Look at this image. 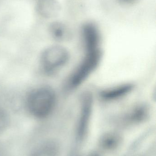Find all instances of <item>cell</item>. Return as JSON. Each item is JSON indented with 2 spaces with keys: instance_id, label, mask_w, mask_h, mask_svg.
Listing matches in <instances>:
<instances>
[{
  "instance_id": "1",
  "label": "cell",
  "mask_w": 156,
  "mask_h": 156,
  "mask_svg": "<svg viewBox=\"0 0 156 156\" xmlns=\"http://www.w3.org/2000/svg\"><path fill=\"white\" fill-rule=\"evenodd\" d=\"M101 48L85 51L82 61L70 75L65 83V90L71 92L78 88L97 69L103 58Z\"/></svg>"
},
{
  "instance_id": "2",
  "label": "cell",
  "mask_w": 156,
  "mask_h": 156,
  "mask_svg": "<svg viewBox=\"0 0 156 156\" xmlns=\"http://www.w3.org/2000/svg\"><path fill=\"white\" fill-rule=\"evenodd\" d=\"M56 95L53 89L43 87L30 92L27 100V107L29 113L37 119L48 117L56 106Z\"/></svg>"
},
{
  "instance_id": "3",
  "label": "cell",
  "mask_w": 156,
  "mask_h": 156,
  "mask_svg": "<svg viewBox=\"0 0 156 156\" xmlns=\"http://www.w3.org/2000/svg\"><path fill=\"white\" fill-rule=\"evenodd\" d=\"M94 107V96L90 91H83L80 97L79 112L75 130L77 145L83 144L89 135Z\"/></svg>"
},
{
  "instance_id": "4",
  "label": "cell",
  "mask_w": 156,
  "mask_h": 156,
  "mask_svg": "<svg viewBox=\"0 0 156 156\" xmlns=\"http://www.w3.org/2000/svg\"><path fill=\"white\" fill-rule=\"evenodd\" d=\"M71 55L68 49L61 45H53L48 47L41 54L40 63L45 74L52 75L66 66Z\"/></svg>"
},
{
  "instance_id": "5",
  "label": "cell",
  "mask_w": 156,
  "mask_h": 156,
  "mask_svg": "<svg viewBox=\"0 0 156 156\" xmlns=\"http://www.w3.org/2000/svg\"><path fill=\"white\" fill-rule=\"evenodd\" d=\"M150 109L148 105L143 103L137 104L117 116L116 121L123 126L138 125L149 118Z\"/></svg>"
},
{
  "instance_id": "6",
  "label": "cell",
  "mask_w": 156,
  "mask_h": 156,
  "mask_svg": "<svg viewBox=\"0 0 156 156\" xmlns=\"http://www.w3.org/2000/svg\"><path fill=\"white\" fill-rule=\"evenodd\" d=\"M135 87V85L133 83H124L101 89L98 93V95L101 101L111 102L127 96L132 92Z\"/></svg>"
},
{
  "instance_id": "7",
  "label": "cell",
  "mask_w": 156,
  "mask_h": 156,
  "mask_svg": "<svg viewBox=\"0 0 156 156\" xmlns=\"http://www.w3.org/2000/svg\"><path fill=\"white\" fill-rule=\"evenodd\" d=\"M81 36L85 51L100 48V32L97 26L93 22H87L81 28Z\"/></svg>"
},
{
  "instance_id": "8",
  "label": "cell",
  "mask_w": 156,
  "mask_h": 156,
  "mask_svg": "<svg viewBox=\"0 0 156 156\" xmlns=\"http://www.w3.org/2000/svg\"><path fill=\"white\" fill-rule=\"evenodd\" d=\"M123 141V136L119 132L108 131L100 136L98 140V146L103 152L113 153L120 149Z\"/></svg>"
},
{
  "instance_id": "9",
  "label": "cell",
  "mask_w": 156,
  "mask_h": 156,
  "mask_svg": "<svg viewBox=\"0 0 156 156\" xmlns=\"http://www.w3.org/2000/svg\"><path fill=\"white\" fill-rule=\"evenodd\" d=\"M61 147L59 143L54 139H48L38 144L29 156H60Z\"/></svg>"
},
{
  "instance_id": "10",
  "label": "cell",
  "mask_w": 156,
  "mask_h": 156,
  "mask_svg": "<svg viewBox=\"0 0 156 156\" xmlns=\"http://www.w3.org/2000/svg\"><path fill=\"white\" fill-rule=\"evenodd\" d=\"M36 11L44 18H54L59 14L60 5L57 0H38Z\"/></svg>"
},
{
  "instance_id": "11",
  "label": "cell",
  "mask_w": 156,
  "mask_h": 156,
  "mask_svg": "<svg viewBox=\"0 0 156 156\" xmlns=\"http://www.w3.org/2000/svg\"><path fill=\"white\" fill-rule=\"evenodd\" d=\"M49 30L52 37L56 41H68L72 38V32L70 28L62 22H52L49 25Z\"/></svg>"
},
{
  "instance_id": "12",
  "label": "cell",
  "mask_w": 156,
  "mask_h": 156,
  "mask_svg": "<svg viewBox=\"0 0 156 156\" xmlns=\"http://www.w3.org/2000/svg\"><path fill=\"white\" fill-rule=\"evenodd\" d=\"M10 122L8 114L4 110L0 109V135L2 134L7 130Z\"/></svg>"
},
{
  "instance_id": "13",
  "label": "cell",
  "mask_w": 156,
  "mask_h": 156,
  "mask_svg": "<svg viewBox=\"0 0 156 156\" xmlns=\"http://www.w3.org/2000/svg\"><path fill=\"white\" fill-rule=\"evenodd\" d=\"M120 3L125 5H131L138 2L140 0H117Z\"/></svg>"
},
{
  "instance_id": "14",
  "label": "cell",
  "mask_w": 156,
  "mask_h": 156,
  "mask_svg": "<svg viewBox=\"0 0 156 156\" xmlns=\"http://www.w3.org/2000/svg\"><path fill=\"white\" fill-rule=\"evenodd\" d=\"M86 156H102L98 152H93L89 154Z\"/></svg>"
},
{
  "instance_id": "15",
  "label": "cell",
  "mask_w": 156,
  "mask_h": 156,
  "mask_svg": "<svg viewBox=\"0 0 156 156\" xmlns=\"http://www.w3.org/2000/svg\"><path fill=\"white\" fill-rule=\"evenodd\" d=\"M0 156H4L3 150L2 147L1 146V145H0Z\"/></svg>"
}]
</instances>
